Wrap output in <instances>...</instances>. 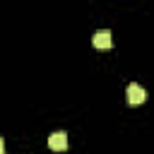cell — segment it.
Wrapping results in <instances>:
<instances>
[{"label": "cell", "mask_w": 154, "mask_h": 154, "mask_svg": "<svg viewBox=\"0 0 154 154\" xmlns=\"http://www.w3.org/2000/svg\"><path fill=\"white\" fill-rule=\"evenodd\" d=\"M125 96H128V103L130 106H137V103H142L144 99H147V91L140 87V84H128V91H125Z\"/></svg>", "instance_id": "1"}, {"label": "cell", "mask_w": 154, "mask_h": 154, "mask_svg": "<svg viewBox=\"0 0 154 154\" xmlns=\"http://www.w3.org/2000/svg\"><path fill=\"white\" fill-rule=\"evenodd\" d=\"M91 43H94V48H111V46H113V41H111V31H108V29L94 31Z\"/></svg>", "instance_id": "3"}, {"label": "cell", "mask_w": 154, "mask_h": 154, "mask_svg": "<svg viewBox=\"0 0 154 154\" xmlns=\"http://www.w3.org/2000/svg\"><path fill=\"white\" fill-rule=\"evenodd\" d=\"M48 147H51L53 152H63V149H67V135H65L63 130L51 132V135H48Z\"/></svg>", "instance_id": "2"}, {"label": "cell", "mask_w": 154, "mask_h": 154, "mask_svg": "<svg viewBox=\"0 0 154 154\" xmlns=\"http://www.w3.org/2000/svg\"><path fill=\"white\" fill-rule=\"evenodd\" d=\"M0 154H5V140L0 137Z\"/></svg>", "instance_id": "4"}]
</instances>
